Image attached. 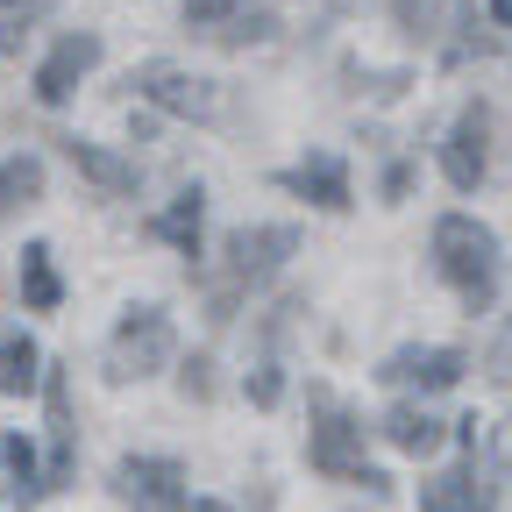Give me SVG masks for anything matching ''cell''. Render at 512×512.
Returning a JSON list of instances; mask_svg holds the SVG:
<instances>
[{"label": "cell", "instance_id": "obj_1", "mask_svg": "<svg viewBox=\"0 0 512 512\" xmlns=\"http://www.w3.org/2000/svg\"><path fill=\"white\" fill-rule=\"evenodd\" d=\"M292 249H299L292 228H235V235L221 242L214 271H207V320H214V328H228V320L242 313V299L264 285V278L285 271Z\"/></svg>", "mask_w": 512, "mask_h": 512}, {"label": "cell", "instance_id": "obj_2", "mask_svg": "<svg viewBox=\"0 0 512 512\" xmlns=\"http://www.w3.org/2000/svg\"><path fill=\"white\" fill-rule=\"evenodd\" d=\"M434 256H441V278L463 292V306L491 313V299H498V235L470 214H441L434 221Z\"/></svg>", "mask_w": 512, "mask_h": 512}, {"label": "cell", "instance_id": "obj_3", "mask_svg": "<svg viewBox=\"0 0 512 512\" xmlns=\"http://www.w3.org/2000/svg\"><path fill=\"white\" fill-rule=\"evenodd\" d=\"M136 86L150 107H164V114H178V121H200V128H228L242 107H235V93L221 86V79H207V72H185V64H171V57H150V64H136Z\"/></svg>", "mask_w": 512, "mask_h": 512}, {"label": "cell", "instance_id": "obj_4", "mask_svg": "<svg viewBox=\"0 0 512 512\" xmlns=\"http://www.w3.org/2000/svg\"><path fill=\"white\" fill-rule=\"evenodd\" d=\"M313 406H320V420H313V434H306V463H313L320 477H349V484H370V491H392V477L363 463V427H356L328 392H313Z\"/></svg>", "mask_w": 512, "mask_h": 512}, {"label": "cell", "instance_id": "obj_5", "mask_svg": "<svg viewBox=\"0 0 512 512\" xmlns=\"http://www.w3.org/2000/svg\"><path fill=\"white\" fill-rule=\"evenodd\" d=\"M171 363V320L157 313V306H136L114 328V342H107V377L114 384H143V377H157Z\"/></svg>", "mask_w": 512, "mask_h": 512}, {"label": "cell", "instance_id": "obj_6", "mask_svg": "<svg viewBox=\"0 0 512 512\" xmlns=\"http://www.w3.org/2000/svg\"><path fill=\"white\" fill-rule=\"evenodd\" d=\"M114 498H128L136 512H185V470L164 456H121L114 463Z\"/></svg>", "mask_w": 512, "mask_h": 512}, {"label": "cell", "instance_id": "obj_7", "mask_svg": "<svg viewBox=\"0 0 512 512\" xmlns=\"http://www.w3.org/2000/svg\"><path fill=\"white\" fill-rule=\"evenodd\" d=\"M420 512H491V484L477 477V420H463V463L420 491Z\"/></svg>", "mask_w": 512, "mask_h": 512}, {"label": "cell", "instance_id": "obj_8", "mask_svg": "<svg viewBox=\"0 0 512 512\" xmlns=\"http://www.w3.org/2000/svg\"><path fill=\"white\" fill-rule=\"evenodd\" d=\"M491 164V107H463L456 128H448V143H441V171L456 192H470Z\"/></svg>", "mask_w": 512, "mask_h": 512}, {"label": "cell", "instance_id": "obj_9", "mask_svg": "<svg viewBox=\"0 0 512 512\" xmlns=\"http://www.w3.org/2000/svg\"><path fill=\"white\" fill-rule=\"evenodd\" d=\"M93 64H100V36H64V43L36 64V100H43V107H64Z\"/></svg>", "mask_w": 512, "mask_h": 512}, {"label": "cell", "instance_id": "obj_10", "mask_svg": "<svg viewBox=\"0 0 512 512\" xmlns=\"http://www.w3.org/2000/svg\"><path fill=\"white\" fill-rule=\"evenodd\" d=\"M463 370H470V363H463L456 349H399L377 377H384V384H399V392H448V384H456Z\"/></svg>", "mask_w": 512, "mask_h": 512}, {"label": "cell", "instance_id": "obj_11", "mask_svg": "<svg viewBox=\"0 0 512 512\" xmlns=\"http://www.w3.org/2000/svg\"><path fill=\"white\" fill-rule=\"evenodd\" d=\"M64 164H72L86 185L114 192V200H128V192H136V164L114 157V150H100V143H86V136H64Z\"/></svg>", "mask_w": 512, "mask_h": 512}, {"label": "cell", "instance_id": "obj_12", "mask_svg": "<svg viewBox=\"0 0 512 512\" xmlns=\"http://www.w3.org/2000/svg\"><path fill=\"white\" fill-rule=\"evenodd\" d=\"M43 406H50V491L72 484V384H64V370H43Z\"/></svg>", "mask_w": 512, "mask_h": 512}, {"label": "cell", "instance_id": "obj_13", "mask_svg": "<svg viewBox=\"0 0 512 512\" xmlns=\"http://www.w3.org/2000/svg\"><path fill=\"white\" fill-rule=\"evenodd\" d=\"M285 185L299 192V200H313L320 214H349V171H342V157H306L299 171H285Z\"/></svg>", "mask_w": 512, "mask_h": 512}, {"label": "cell", "instance_id": "obj_14", "mask_svg": "<svg viewBox=\"0 0 512 512\" xmlns=\"http://www.w3.org/2000/svg\"><path fill=\"white\" fill-rule=\"evenodd\" d=\"M200 228H207V192H200V185L178 192V200L150 221V235H157V242H171L178 256H200Z\"/></svg>", "mask_w": 512, "mask_h": 512}, {"label": "cell", "instance_id": "obj_15", "mask_svg": "<svg viewBox=\"0 0 512 512\" xmlns=\"http://www.w3.org/2000/svg\"><path fill=\"white\" fill-rule=\"evenodd\" d=\"M384 441H392L399 456H434V448H441V420L420 413V406H392V413H384Z\"/></svg>", "mask_w": 512, "mask_h": 512}, {"label": "cell", "instance_id": "obj_16", "mask_svg": "<svg viewBox=\"0 0 512 512\" xmlns=\"http://www.w3.org/2000/svg\"><path fill=\"white\" fill-rule=\"evenodd\" d=\"M36 384H43V349L29 335H0V392L22 399V392H36Z\"/></svg>", "mask_w": 512, "mask_h": 512}, {"label": "cell", "instance_id": "obj_17", "mask_svg": "<svg viewBox=\"0 0 512 512\" xmlns=\"http://www.w3.org/2000/svg\"><path fill=\"white\" fill-rule=\"evenodd\" d=\"M57 299H64V285H57L50 249H43V242H29V249H22V306H29V313H50Z\"/></svg>", "mask_w": 512, "mask_h": 512}, {"label": "cell", "instance_id": "obj_18", "mask_svg": "<svg viewBox=\"0 0 512 512\" xmlns=\"http://www.w3.org/2000/svg\"><path fill=\"white\" fill-rule=\"evenodd\" d=\"M43 200V157H8L0 164V214L36 207Z\"/></svg>", "mask_w": 512, "mask_h": 512}, {"label": "cell", "instance_id": "obj_19", "mask_svg": "<svg viewBox=\"0 0 512 512\" xmlns=\"http://www.w3.org/2000/svg\"><path fill=\"white\" fill-rule=\"evenodd\" d=\"M0 463H8V477H15V491H22V505L50 498V470H36V448H29L22 434L8 441V456H0Z\"/></svg>", "mask_w": 512, "mask_h": 512}, {"label": "cell", "instance_id": "obj_20", "mask_svg": "<svg viewBox=\"0 0 512 512\" xmlns=\"http://www.w3.org/2000/svg\"><path fill=\"white\" fill-rule=\"evenodd\" d=\"M235 15H242V0H185V22H192V29H207V36L228 29Z\"/></svg>", "mask_w": 512, "mask_h": 512}, {"label": "cell", "instance_id": "obj_21", "mask_svg": "<svg viewBox=\"0 0 512 512\" xmlns=\"http://www.w3.org/2000/svg\"><path fill=\"white\" fill-rule=\"evenodd\" d=\"M392 15H399V29H406L413 43L434 36V0H392Z\"/></svg>", "mask_w": 512, "mask_h": 512}, {"label": "cell", "instance_id": "obj_22", "mask_svg": "<svg viewBox=\"0 0 512 512\" xmlns=\"http://www.w3.org/2000/svg\"><path fill=\"white\" fill-rule=\"evenodd\" d=\"M207 370H214L207 356H192V363L178 370V392H185V399H214V377H207Z\"/></svg>", "mask_w": 512, "mask_h": 512}, {"label": "cell", "instance_id": "obj_23", "mask_svg": "<svg viewBox=\"0 0 512 512\" xmlns=\"http://www.w3.org/2000/svg\"><path fill=\"white\" fill-rule=\"evenodd\" d=\"M484 370H491L498 384H512V320H505V328L491 335V356H484Z\"/></svg>", "mask_w": 512, "mask_h": 512}, {"label": "cell", "instance_id": "obj_24", "mask_svg": "<svg viewBox=\"0 0 512 512\" xmlns=\"http://www.w3.org/2000/svg\"><path fill=\"white\" fill-rule=\"evenodd\" d=\"M278 392H285L278 363H256V377H249V399H256V406H278Z\"/></svg>", "mask_w": 512, "mask_h": 512}, {"label": "cell", "instance_id": "obj_25", "mask_svg": "<svg viewBox=\"0 0 512 512\" xmlns=\"http://www.w3.org/2000/svg\"><path fill=\"white\" fill-rule=\"evenodd\" d=\"M491 456H498V463H512V420L498 427V441H491Z\"/></svg>", "mask_w": 512, "mask_h": 512}, {"label": "cell", "instance_id": "obj_26", "mask_svg": "<svg viewBox=\"0 0 512 512\" xmlns=\"http://www.w3.org/2000/svg\"><path fill=\"white\" fill-rule=\"evenodd\" d=\"M491 22H498V29H512V0H491Z\"/></svg>", "mask_w": 512, "mask_h": 512}, {"label": "cell", "instance_id": "obj_27", "mask_svg": "<svg viewBox=\"0 0 512 512\" xmlns=\"http://www.w3.org/2000/svg\"><path fill=\"white\" fill-rule=\"evenodd\" d=\"M185 512H228V505H221V498H192Z\"/></svg>", "mask_w": 512, "mask_h": 512}]
</instances>
